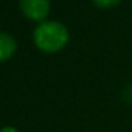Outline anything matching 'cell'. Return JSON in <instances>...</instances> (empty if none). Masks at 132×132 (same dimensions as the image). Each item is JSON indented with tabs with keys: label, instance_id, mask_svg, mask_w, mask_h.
Instances as JSON below:
<instances>
[{
	"label": "cell",
	"instance_id": "6",
	"mask_svg": "<svg viewBox=\"0 0 132 132\" xmlns=\"http://www.w3.org/2000/svg\"><path fill=\"white\" fill-rule=\"evenodd\" d=\"M0 132H19V129L13 125H4L0 128Z\"/></svg>",
	"mask_w": 132,
	"mask_h": 132
},
{
	"label": "cell",
	"instance_id": "4",
	"mask_svg": "<svg viewBox=\"0 0 132 132\" xmlns=\"http://www.w3.org/2000/svg\"><path fill=\"white\" fill-rule=\"evenodd\" d=\"M91 2L100 9H112L117 7L122 0H91Z\"/></svg>",
	"mask_w": 132,
	"mask_h": 132
},
{
	"label": "cell",
	"instance_id": "5",
	"mask_svg": "<svg viewBox=\"0 0 132 132\" xmlns=\"http://www.w3.org/2000/svg\"><path fill=\"white\" fill-rule=\"evenodd\" d=\"M122 98L125 102L132 105V84H128L125 88L122 89Z\"/></svg>",
	"mask_w": 132,
	"mask_h": 132
},
{
	"label": "cell",
	"instance_id": "3",
	"mask_svg": "<svg viewBox=\"0 0 132 132\" xmlns=\"http://www.w3.org/2000/svg\"><path fill=\"white\" fill-rule=\"evenodd\" d=\"M17 51V40L10 33L0 31V63L10 60Z\"/></svg>",
	"mask_w": 132,
	"mask_h": 132
},
{
	"label": "cell",
	"instance_id": "2",
	"mask_svg": "<svg viewBox=\"0 0 132 132\" xmlns=\"http://www.w3.org/2000/svg\"><path fill=\"white\" fill-rule=\"evenodd\" d=\"M19 7L24 17L38 24L48 17L51 0H19Z\"/></svg>",
	"mask_w": 132,
	"mask_h": 132
},
{
	"label": "cell",
	"instance_id": "1",
	"mask_svg": "<svg viewBox=\"0 0 132 132\" xmlns=\"http://www.w3.org/2000/svg\"><path fill=\"white\" fill-rule=\"evenodd\" d=\"M70 30L58 20H44L33 30V43L46 54H55L68 44Z\"/></svg>",
	"mask_w": 132,
	"mask_h": 132
}]
</instances>
